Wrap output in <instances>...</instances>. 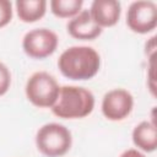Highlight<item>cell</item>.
<instances>
[{"mask_svg": "<svg viewBox=\"0 0 157 157\" xmlns=\"http://www.w3.org/2000/svg\"><path fill=\"white\" fill-rule=\"evenodd\" d=\"M101 55L88 45H72L66 48L58 59L60 74L72 81H86L93 78L101 69Z\"/></svg>", "mask_w": 157, "mask_h": 157, "instance_id": "6da1fadb", "label": "cell"}, {"mask_svg": "<svg viewBox=\"0 0 157 157\" xmlns=\"http://www.w3.org/2000/svg\"><path fill=\"white\" fill-rule=\"evenodd\" d=\"M96 105L94 94L86 87L76 85L60 86L59 97L50 108L52 113L60 119H82L88 117Z\"/></svg>", "mask_w": 157, "mask_h": 157, "instance_id": "7a4b0ae2", "label": "cell"}, {"mask_svg": "<svg viewBox=\"0 0 157 157\" xmlns=\"http://www.w3.org/2000/svg\"><path fill=\"white\" fill-rule=\"evenodd\" d=\"M36 147L45 157H63L72 146V135L69 128L60 123L43 124L36 132Z\"/></svg>", "mask_w": 157, "mask_h": 157, "instance_id": "3957f363", "label": "cell"}, {"mask_svg": "<svg viewBox=\"0 0 157 157\" xmlns=\"http://www.w3.org/2000/svg\"><path fill=\"white\" fill-rule=\"evenodd\" d=\"M59 92L58 80L47 71H36L26 81V98L37 108H52L59 97Z\"/></svg>", "mask_w": 157, "mask_h": 157, "instance_id": "277c9868", "label": "cell"}, {"mask_svg": "<svg viewBox=\"0 0 157 157\" xmlns=\"http://www.w3.org/2000/svg\"><path fill=\"white\" fill-rule=\"evenodd\" d=\"M59 37L58 34L45 27L33 28L22 38V49L25 54L32 59L43 60L53 55L58 48Z\"/></svg>", "mask_w": 157, "mask_h": 157, "instance_id": "5b68a950", "label": "cell"}, {"mask_svg": "<svg viewBox=\"0 0 157 157\" xmlns=\"http://www.w3.org/2000/svg\"><path fill=\"white\" fill-rule=\"evenodd\" d=\"M126 26L137 34H147L157 27V5L151 0L132 1L126 10Z\"/></svg>", "mask_w": 157, "mask_h": 157, "instance_id": "8992f818", "label": "cell"}, {"mask_svg": "<svg viewBox=\"0 0 157 157\" xmlns=\"http://www.w3.org/2000/svg\"><path fill=\"white\" fill-rule=\"evenodd\" d=\"M134 96L130 91L117 87L104 93L101 103V112L107 120L121 121L134 109Z\"/></svg>", "mask_w": 157, "mask_h": 157, "instance_id": "52a82bcc", "label": "cell"}, {"mask_svg": "<svg viewBox=\"0 0 157 157\" xmlns=\"http://www.w3.org/2000/svg\"><path fill=\"white\" fill-rule=\"evenodd\" d=\"M66 31L72 38L78 40H93L103 32L91 17L88 9H82L80 13L70 18L66 23Z\"/></svg>", "mask_w": 157, "mask_h": 157, "instance_id": "ba28073f", "label": "cell"}, {"mask_svg": "<svg viewBox=\"0 0 157 157\" xmlns=\"http://www.w3.org/2000/svg\"><path fill=\"white\" fill-rule=\"evenodd\" d=\"M93 21L103 29L115 26L121 16V4L117 0H94L90 9Z\"/></svg>", "mask_w": 157, "mask_h": 157, "instance_id": "9c48e42d", "label": "cell"}, {"mask_svg": "<svg viewBox=\"0 0 157 157\" xmlns=\"http://www.w3.org/2000/svg\"><path fill=\"white\" fill-rule=\"evenodd\" d=\"M131 140L135 148L144 153H151L157 150V128L153 120H142L136 124L131 131Z\"/></svg>", "mask_w": 157, "mask_h": 157, "instance_id": "30bf717a", "label": "cell"}, {"mask_svg": "<svg viewBox=\"0 0 157 157\" xmlns=\"http://www.w3.org/2000/svg\"><path fill=\"white\" fill-rule=\"evenodd\" d=\"M48 2L45 0H17L15 2V11L20 21L25 23H33L44 17Z\"/></svg>", "mask_w": 157, "mask_h": 157, "instance_id": "8fae6325", "label": "cell"}, {"mask_svg": "<svg viewBox=\"0 0 157 157\" xmlns=\"http://www.w3.org/2000/svg\"><path fill=\"white\" fill-rule=\"evenodd\" d=\"M83 6L82 0H52L49 7L52 13L58 18H72L81 12Z\"/></svg>", "mask_w": 157, "mask_h": 157, "instance_id": "7c38bea8", "label": "cell"}, {"mask_svg": "<svg viewBox=\"0 0 157 157\" xmlns=\"http://www.w3.org/2000/svg\"><path fill=\"white\" fill-rule=\"evenodd\" d=\"M156 53L147 56V87L150 93L155 97L156 96Z\"/></svg>", "mask_w": 157, "mask_h": 157, "instance_id": "4fadbf2b", "label": "cell"}, {"mask_svg": "<svg viewBox=\"0 0 157 157\" xmlns=\"http://www.w3.org/2000/svg\"><path fill=\"white\" fill-rule=\"evenodd\" d=\"M12 83V75L6 64L0 61V97L6 94Z\"/></svg>", "mask_w": 157, "mask_h": 157, "instance_id": "5bb4252c", "label": "cell"}, {"mask_svg": "<svg viewBox=\"0 0 157 157\" xmlns=\"http://www.w3.org/2000/svg\"><path fill=\"white\" fill-rule=\"evenodd\" d=\"M13 17V4L10 0H0V28L7 26Z\"/></svg>", "mask_w": 157, "mask_h": 157, "instance_id": "9a60e30c", "label": "cell"}, {"mask_svg": "<svg viewBox=\"0 0 157 157\" xmlns=\"http://www.w3.org/2000/svg\"><path fill=\"white\" fill-rule=\"evenodd\" d=\"M156 49H157V45H156V37L153 36V37H151V38L146 42V44H145V53H146L147 56H150V55L157 53Z\"/></svg>", "mask_w": 157, "mask_h": 157, "instance_id": "2e32d148", "label": "cell"}, {"mask_svg": "<svg viewBox=\"0 0 157 157\" xmlns=\"http://www.w3.org/2000/svg\"><path fill=\"white\" fill-rule=\"evenodd\" d=\"M119 157H146V155L141 151H139L137 148H128L125 151H123Z\"/></svg>", "mask_w": 157, "mask_h": 157, "instance_id": "e0dca14e", "label": "cell"}]
</instances>
